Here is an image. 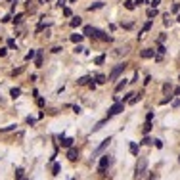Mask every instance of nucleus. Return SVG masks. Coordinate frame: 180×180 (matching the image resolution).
Here are the masks:
<instances>
[{
    "mask_svg": "<svg viewBox=\"0 0 180 180\" xmlns=\"http://www.w3.org/2000/svg\"><path fill=\"white\" fill-rule=\"evenodd\" d=\"M146 171H148V159H146V157H140L138 163H136V172H134V178H136V180L142 178V176L146 174Z\"/></svg>",
    "mask_w": 180,
    "mask_h": 180,
    "instance_id": "nucleus-1",
    "label": "nucleus"
},
{
    "mask_svg": "<svg viewBox=\"0 0 180 180\" xmlns=\"http://www.w3.org/2000/svg\"><path fill=\"white\" fill-rule=\"evenodd\" d=\"M125 69H126V63H119V65H115V67H113V71L109 73V77H107V81H117V79H119V75L123 73Z\"/></svg>",
    "mask_w": 180,
    "mask_h": 180,
    "instance_id": "nucleus-2",
    "label": "nucleus"
},
{
    "mask_svg": "<svg viewBox=\"0 0 180 180\" xmlns=\"http://www.w3.org/2000/svg\"><path fill=\"white\" fill-rule=\"evenodd\" d=\"M123 109H125V102H117V104H113V106L107 109V119H109V117H113V115H119Z\"/></svg>",
    "mask_w": 180,
    "mask_h": 180,
    "instance_id": "nucleus-3",
    "label": "nucleus"
},
{
    "mask_svg": "<svg viewBox=\"0 0 180 180\" xmlns=\"http://www.w3.org/2000/svg\"><path fill=\"white\" fill-rule=\"evenodd\" d=\"M109 163H111V159H109V155H102V159H100V165H98V172H106V169L109 167Z\"/></svg>",
    "mask_w": 180,
    "mask_h": 180,
    "instance_id": "nucleus-4",
    "label": "nucleus"
},
{
    "mask_svg": "<svg viewBox=\"0 0 180 180\" xmlns=\"http://www.w3.org/2000/svg\"><path fill=\"white\" fill-rule=\"evenodd\" d=\"M109 142H111V136H107L106 140H102V144H100V146L96 148V152H94V155H98V153H102L104 149H106L107 146H109Z\"/></svg>",
    "mask_w": 180,
    "mask_h": 180,
    "instance_id": "nucleus-5",
    "label": "nucleus"
},
{
    "mask_svg": "<svg viewBox=\"0 0 180 180\" xmlns=\"http://www.w3.org/2000/svg\"><path fill=\"white\" fill-rule=\"evenodd\" d=\"M140 56H142L144 60H149V58H153V56H155V50H152V48H144V50L140 52Z\"/></svg>",
    "mask_w": 180,
    "mask_h": 180,
    "instance_id": "nucleus-6",
    "label": "nucleus"
},
{
    "mask_svg": "<svg viewBox=\"0 0 180 180\" xmlns=\"http://www.w3.org/2000/svg\"><path fill=\"white\" fill-rule=\"evenodd\" d=\"M67 157H69L71 161H75V159L79 157V152H77L75 148H69V152H67Z\"/></svg>",
    "mask_w": 180,
    "mask_h": 180,
    "instance_id": "nucleus-7",
    "label": "nucleus"
},
{
    "mask_svg": "<svg viewBox=\"0 0 180 180\" xmlns=\"http://www.w3.org/2000/svg\"><path fill=\"white\" fill-rule=\"evenodd\" d=\"M61 146H63V148H71V146H73V138H63V136H61Z\"/></svg>",
    "mask_w": 180,
    "mask_h": 180,
    "instance_id": "nucleus-8",
    "label": "nucleus"
},
{
    "mask_svg": "<svg viewBox=\"0 0 180 180\" xmlns=\"http://www.w3.org/2000/svg\"><path fill=\"white\" fill-rule=\"evenodd\" d=\"M94 81H96L98 84H104V83H107V77H104L102 73H98V75H94Z\"/></svg>",
    "mask_w": 180,
    "mask_h": 180,
    "instance_id": "nucleus-9",
    "label": "nucleus"
},
{
    "mask_svg": "<svg viewBox=\"0 0 180 180\" xmlns=\"http://www.w3.org/2000/svg\"><path fill=\"white\" fill-rule=\"evenodd\" d=\"M84 35H79V33H75V35H71V42H75V44H79V42H83Z\"/></svg>",
    "mask_w": 180,
    "mask_h": 180,
    "instance_id": "nucleus-10",
    "label": "nucleus"
},
{
    "mask_svg": "<svg viewBox=\"0 0 180 180\" xmlns=\"http://www.w3.org/2000/svg\"><path fill=\"white\" fill-rule=\"evenodd\" d=\"M129 149H130V153H132V155H138V144L136 142H130V146H129Z\"/></svg>",
    "mask_w": 180,
    "mask_h": 180,
    "instance_id": "nucleus-11",
    "label": "nucleus"
},
{
    "mask_svg": "<svg viewBox=\"0 0 180 180\" xmlns=\"http://www.w3.org/2000/svg\"><path fill=\"white\" fill-rule=\"evenodd\" d=\"M10 96L14 98V100L19 98V96H21V88H12V90H10Z\"/></svg>",
    "mask_w": 180,
    "mask_h": 180,
    "instance_id": "nucleus-12",
    "label": "nucleus"
},
{
    "mask_svg": "<svg viewBox=\"0 0 180 180\" xmlns=\"http://www.w3.org/2000/svg\"><path fill=\"white\" fill-rule=\"evenodd\" d=\"M81 23H83V19L79 17V15H77V17H73V19H71V27H79Z\"/></svg>",
    "mask_w": 180,
    "mask_h": 180,
    "instance_id": "nucleus-13",
    "label": "nucleus"
},
{
    "mask_svg": "<svg viewBox=\"0 0 180 180\" xmlns=\"http://www.w3.org/2000/svg\"><path fill=\"white\" fill-rule=\"evenodd\" d=\"M106 123H107V117H106V119H104V121H100V123H98V125H96V126H94V129H92V132H98V130L102 129V126H104V125H106Z\"/></svg>",
    "mask_w": 180,
    "mask_h": 180,
    "instance_id": "nucleus-14",
    "label": "nucleus"
},
{
    "mask_svg": "<svg viewBox=\"0 0 180 180\" xmlns=\"http://www.w3.org/2000/svg\"><path fill=\"white\" fill-rule=\"evenodd\" d=\"M60 171H61V165H60V163H54V167H52V174H60Z\"/></svg>",
    "mask_w": 180,
    "mask_h": 180,
    "instance_id": "nucleus-15",
    "label": "nucleus"
},
{
    "mask_svg": "<svg viewBox=\"0 0 180 180\" xmlns=\"http://www.w3.org/2000/svg\"><path fill=\"white\" fill-rule=\"evenodd\" d=\"M35 63H37V67H40V65H42V54H40V52L35 56Z\"/></svg>",
    "mask_w": 180,
    "mask_h": 180,
    "instance_id": "nucleus-16",
    "label": "nucleus"
},
{
    "mask_svg": "<svg viewBox=\"0 0 180 180\" xmlns=\"http://www.w3.org/2000/svg\"><path fill=\"white\" fill-rule=\"evenodd\" d=\"M125 8L126 10H134V8H136V4H134L132 0H125Z\"/></svg>",
    "mask_w": 180,
    "mask_h": 180,
    "instance_id": "nucleus-17",
    "label": "nucleus"
},
{
    "mask_svg": "<svg viewBox=\"0 0 180 180\" xmlns=\"http://www.w3.org/2000/svg\"><path fill=\"white\" fill-rule=\"evenodd\" d=\"M104 61H106V56H98V58H96V60H94V63H96V65H102L104 63Z\"/></svg>",
    "mask_w": 180,
    "mask_h": 180,
    "instance_id": "nucleus-18",
    "label": "nucleus"
},
{
    "mask_svg": "<svg viewBox=\"0 0 180 180\" xmlns=\"http://www.w3.org/2000/svg\"><path fill=\"white\" fill-rule=\"evenodd\" d=\"M152 130V121H146V125H144V134H148Z\"/></svg>",
    "mask_w": 180,
    "mask_h": 180,
    "instance_id": "nucleus-19",
    "label": "nucleus"
},
{
    "mask_svg": "<svg viewBox=\"0 0 180 180\" xmlns=\"http://www.w3.org/2000/svg\"><path fill=\"white\" fill-rule=\"evenodd\" d=\"M35 56H37V52H35V50H31L27 56H25V60H27V61H31V60H35Z\"/></svg>",
    "mask_w": 180,
    "mask_h": 180,
    "instance_id": "nucleus-20",
    "label": "nucleus"
},
{
    "mask_svg": "<svg viewBox=\"0 0 180 180\" xmlns=\"http://www.w3.org/2000/svg\"><path fill=\"white\" fill-rule=\"evenodd\" d=\"M125 86H126V81L123 79V83H119V84H117V86H115V90H117V92H121V90H123Z\"/></svg>",
    "mask_w": 180,
    "mask_h": 180,
    "instance_id": "nucleus-21",
    "label": "nucleus"
},
{
    "mask_svg": "<svg viewBox=\"0 0 180 180\" xmlns=\"http://www.w3.org/2000/svg\"><path fill=\"white\" fill-rule=\"evenodd\" d=\"M102 6H104V2H96V4H92V6H90L88 10H90V12H92V10H100Z\"/></svg>",
    "mask_w": 180,
    "mask_h": 180,
    "instance_id": "nucleus-22",
    "label": "nucleus"
},
{
    "mask_svg": "<svg viewBox=\"0 0 180 180\" xmlns=\"http://www.w3.org/2000/svg\"><path fill=\"white\" fill-rule=\"evenodd\" d=\"M155 15H157V10H155V8L148 10V17H149V19H152V17H155Z\"/></svg>",
    "mask_w": 180,
    "mask_h": 180,
    "instance_id": "nucleus-23",
    "label": "nucleus"
},
{
    "mask_svg": "<svg viewBox=\"0 0 180 180\" xmlns=\"http://www.w3.org/2000/svg\"><path fill=\"white\" fill-rule=\"evenodd\" d=\"M15 178H17V180L23 178V169H17V171H15Z\"/></svg>",
    "mask_w": 180,
    "mask_h": 180,
    "instance_id": "nucleus-24",
    "label": "nucleus"
},
{
    "mask_svg": "<svg viewBox=\"0 0 180 180\" xmlns=\"http://www.w3.org/2000/svg\"><path fill=\"white\" fill-rule=\"evenodd\" d=\"M88 81H90V77H81V79L77 81V83H79V84H86Z\"/></svg>",
    "mask_w": 180,
    "mask_h": 180,
    "instance_id": "nucleus-25",
    "label": "nucleus"
},
{
    "mask_svg": "<svg viewBox=\"0 0 180 180\" xmlns=\"http://www.w3.org/2000/svg\"><path fill=\"white\" fill-rule=\"evenodd\" d=\"M157 54H159V56L165 54V48H163V44H159V46H157Z\"/></svg>",
    "mask_w": 180,
    "mask_h": 180,
    "instance_id": "nucleus-26",
    "label": "nucleus"
},
{
    "mask_svg": "<svg viewBox=\"0 0 180 180\" xmlns=\"http://www.w3.org/2000/svg\"><path fill=\"white\" fill-rule=\"evenodd\" d=\"M37 104H38V107H44L46 102H44V98H37Z\"/></svg>",
    "mask_w": 180,
    "mask_h": 180,
    "instance_id": "nucleus-27",
    "label": "nucleus"
},
{
    "mask_svg": "<svg viewBox=\"0 0 180 180\" xmlns=\"http://www.w3.org/2000/svg\"><path fill=\"white\" fill-rule=\"evenodd\" d=\"M15 129V125H10V126H6V129H2L0 132H8V130H14Z\"/></svg>",
    "mask_w": 180,
    "mask_h": 180,
    "instance_id": "nucleus-28",
    "label": "nucleus"
},
{
    "mask_svg": "<svg viewBox=\"0 0 180 180\" xmlns=\"http://www.w3.org/2000/svg\"><path fill=\"white\" fill-rule=\"evenodd\" d=\"M171 23H172V19L169 17V14H167V15H165V25H171Z\"/></svg>",
    "mask_w": 180,
    "mask_h": 180,
    "instance_id": "nucleus-29",
    "label": "nucleus"
},
{
    "mask_svg": "<svg viewBox=\"0 0 180 180\" xmlns=\"http://www.w3.org/2000/svg\"><path fill=\"white\" fill-rule=\"evenodd\" d=\"M63 15H65V17H69V15H71V10L65 8V10H63Z\"/></svg>",
    "mask_w": 180,
    "mask_h": 180,
    "instance_id": "nucleus-30",
    "label": "nucleus"
},
{
    "mask_svg": "<svg viewBox=\"0 0 180 180\" xmlns=\"http://www.w3.org/2000/svg\"><path fill=\"white\" fill-rule=\"evenodd\" d=\"M159 2H161V0H152V6H153V8H157V6H159Z\"/></svg>",
    "mask_w": 180,
    "mask_h": 180,
    "instance_id": "nucleus-31",
    "label": "nucleus"
},
{
    "mask_svg": "<svg viewBox=\"0 0 180 180\" xmlns=\"http://www.w3.org/2000/svg\"><path fill=\"white\" fill-rule=\"evenodd\" d=\"M149 27H152V21H148V23L144 25V31H148V29H149ZM144 31H142V33H144Z\"/></svg>",
    "mask_w": 180,
    "mask_h": 180,
    "instance_id": "nucleus-32",
    "label": "nucleus"
},
{
    "mask_svg": "<svg viewBox=\"0 0 180 180\" xmlns=\"http://www.w3.org/2000/svg\"><path fill=\"white\" fill-rule=\"evenodd\" d=\"M8 46L10 48H15V40H8Z\"/></svg>",
    "mask_w": 180,
    "mask_h": 180,
    "instance_id": "nucleus-33",
    "label": "nucleus"
},
{
    "mask_svg": "<svg viewBox=\"0 0 180 180\" xmlns=\"http://www.w3.org/2000/svg\"><path fill=\"white\" fill-rule=\"evenodd\" d=\"M152 119H153V111H149L148 117H146V121H152Z\"/></svg>",
    "mask_w": 180,
    "mask_h": 180,
    "instance_id": "nucleus-34",
    "label": "nucleus"
},
{
    "mask_svg": "<svg viewBox=\"0 0 180 180\" xmlns=\"http://www.w3.org/2000/svg\"><path fill=\"white\" fill-rule=\"evenodd\" d=\"M58 6H65V0H58Z\"/></svg>",
    "mask_w": 180,
    "mask_h": 180,
    "instance_id": "nucleus-35",
    "label": "nucleus"
},
{
    "mask_svg": "<svg viewBox=\"0 0 180 180\" xmlns=\"http://www.w3.org/2000/svg\"><path fill=\"white\" fill-rule=\"evenodd\" d=\"M0 56H6V48H0Z\"/></svg>",
    "mask_w": 180,
    "mask_h": 180,
    "instance_id": "nucleus-36",
    "label": "nucleus"
},
{
    "mask_svg": "<svg viewBox=\"0 0 180 180\" xmlns=\"http://www.w3.org/2000/svg\"><path fill=\"white\" fill-rule=\"evenodd\" d=\"M178 161H180V157H178Z\"/></svg>",
    "mask_w": 180,
    "mask_h": 180,
    "instance_id": "nucleus-37",
    "label": "nucleus"
},
{
    "mask_svg": "<svg viewBox=\"0 0 180 180\" xmlns=\"http://www.w3.org/2000/svg\"><path fill=\"white\" fill-rule=\"evenodd\" d=\"M71 180H73V178H71Z\"/></svg>",
    "mask_w": 180,
    "mask_h": 180,
    "instance_id": "nucleus-38",
    "label": "nucleus"
}]
</instances>
